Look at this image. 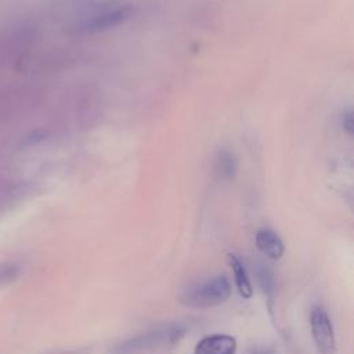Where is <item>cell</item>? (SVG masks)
Masks as SVG:
<instances>
[{"instance_id":"obj_10","label":"cell","mask_w":354,"mask_h":354,"mask_svg":"<svg viewBox=\"0 0 354 354\" xmlns=\"http://www.w3.org/2000/svg\"><path fill=\"white\" fill-rule=\"evenodd\" d=\"M218 165H220V170L223 173V176L225 177H231L234 174V170H235V162L232 159V155L228 153V152H223L221 156H220V160H218Z\"/></svg>"},{"instance_id":"obj_2","label":"cell","mask_w":354,"mask_h":354,"mask_svg":"<svg viewBox=\"0 0 354 354\" xmlns=\"http://www.w3.org/2000/svg\"><path fill=\"white\" fill-rule=\"evenodd\" d=\"M131 15V4L123 0H111L100 4H84L77 17L76 29L83 32H102L113 28Z\"/></svg>"},{"instance_id":"obj_9","label":"cell","mask_w":354,"mask_h":354,"mask_svg":"<svg viewBox=\"0 0 354 354\" xmlns=\"http://www.w3.org/2000/svg\"><path fill=\"white\" fill-rule=\"evenodd\" d=\"M21 274V264L18 261H1L0 263V288H4L14 282Z\"/></svg>"},{"instance_id":"obj_1","label":"cell","mask_w":354,"mask_h":354,"mask_svg":"<svg viewBox=\"0 0 354 354\" xmlns=\"http://www.w3.org/2000/svg\"><path fill=\"white\" fill-rule=\"evenodd\" d=\"M187 333V326L184 324H167L156 329L131 336L118 344L111 350L112 354H142L160 347L177 344Z\"/></svg>"},{"instance_id":"obj_6","label":"cell","mask_w":354,"mask_h":354,"mask_svg":"<svg viewBox=\"0 0 354 354\" xmlns=\"http://www.w3.org/2000/svg\"><path fill=\"white\" fill-rule=\"evenodd\" d=\"M254 242H256L257 249L272 260L281 259L283 252H285V246H283L282 239L279 238V235L275 231H272L270 228L259 230L256 232Z\"/></svg>"},{"instance_id":"obj_3","label":"cell","mask_w":354,"mask_h":354,"mask_svg":"<svg viewBox=\"0 0 354 354\" xmlns=\"http://www.w3.org/2000/svg\"><path fill=\"white\" fill-rule=\"evenodd\" d=\"M231 296V285L224 275H214L188 285L181 296L180 301L196 310L212 308L225 303Z\"/></svg>"},{"instance_id":"obj_11","label":"cell","mask_w":354,"mask_h":354,"mask_svg":"<svg viewBox=\"0 0 354 354\" xmlns=\"http://www.w3.org/2000/svg\"><path fill=\"white\" fill-rule=\"evenodd\" d=\"M256 354H268V353H256Z\"/></svg>"},{"instance_id":"obj_5","label":"cell","mask_w":354,"mask_h":354,"mask_svg":"<svg viewBox=\"0 0 354 354\" xmlns=\"http://www.w3.org/2000/svg\"><path fill=\"white\" fill-rule=\"evenodd\" d=\"M238 348L236 339L231 335L214 333L202 337L195 348L194 354H235Z\"/></svg>"},{"instance_id":"obj_4","label":"cell","mask_w":354,"mask_h":354,"mask_svg":"<svg viewBox=\"0 0 354 354\" xmlns=\"http://www.w3.org/2000/svg\"><path fill=\"white\" fill-rule=\"evenodd\" d=\"M310 329L313 340L317 346L319 354H335L336 339L332 321L328 313L319 307L314 306L310 313Z\"/></svg>"},{"instance_id":"obj_8","label":"cell","mask_w":354,"mask_h":354,"mask_svg":"<svg viewBox=\"0 0 354 354\" xmlns=\"http://www.w3.org/2000/svg\"><path fill=\"white\" fill-rule=\"evenodd\" d=\"M256 278H257V282H259V286H260L261 292L268 299H272L274 292H275V278H274V274H272L271 268L267 267L263 263L257 264V267H256Z\"/></svg>"},{"instance_id":"obj_7","label":"cell","mask_w":354,"mask_h":354,"mask_svg":"<svg viewBox=\"0 0 354 354\" xmlns=\"http://www.w3.org/2000/svg\"><path fill=\"white\" fill-rule=\"evenodd\" d=\"M227 261H228V264H230V267L232 270L235 286H236L239 295L243 299H250L252 295H253V288H252V283H250V279L248 277V271H246L243 263L234 253H230L227 256Z\"/></svg>"}]
</instances>
